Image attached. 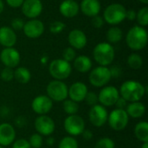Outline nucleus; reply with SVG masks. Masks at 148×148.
<instances>
[{
    "label": "nucleus",
    "instance_id": "1",
    "mask_svg": "<svg viewBox=\"0 0 148 148\" xmlns=\"http://www.w3.org/2000/svg\"><path fill=\"white\" fill-rule=\"evenodd\" d=\"M147 88L140 82L134 80L126 81L121 86L119 90L120 96L125 99L127 102L140 101L147 93Z\"/></svg>",
    "mask_w": 148,
    "mask_h": 148
},
{
    "label": "nucleus",
    "instance_id": "2",
    "mask_svg": "<svg viewBox=\"0 0 148 148\" xmlns=\"http://www.w3.org/2000/svg\"><path fill=\"white\" fill-rule=\"evenodd\" d=\"M126 42L127 46L133 50H141L147 43V32L139 25L132 27L127 34Z\"/></svg>",
    "mask_w": 148,
    "mask_h": 148
},
{
    "label": "nucleus",
    "instance_id": "3",
    "mask_svg": "<svg viewBox=\"0 0 148 148\" xmlns=\"http://www.w3.org/2000/svg\"><path fill=\"white\" fill-rule=\"evenodd\" d=\"M93 56L100 66L107 67L114 62V49L108 42H100L94 48Z\"/></svg>",
    "mask_w": 148,
    "mask_h": 148
},
{
    "label": "nucleus",
    "instance_id": "4",
    "mask_svg": "<svg viewBox=\"0 0 148 148\" xmlns=\"http://www.w3.org/2000/svg\"><path fill=\"white\" fill-rule=\"evenodd\" d=\"M49 72L55 80L63 81L71 75L72 67L70 62L63 59H55L49 63Z\"/></svg>",
    "mask_w": 148,
    "mask_h": 148
},
{
    "label": "nucleus",
    "instance_id": "5",
    "mask_svg": "<svg viewBox=\"0 0 148 148\" xmlns=\"http://www.w3.org/2000/svg\"><path fill=\"white\" fill-rule=\"evenodd\" d=\"M126 8L121 3L109 4L104 10L103 19L111 25H116L126 19Z\"/></svg>",
    "mask_w": 148,
    "mask_h": 148
},
{
    "label": "nucleus",
    "instance_id": "6",
    "mask_svg": "<svg viewBox=\"0 0 148 148\" xmlns=\"http://www.w3.org/2000/svg\"><path fill=\"white\" fill-rule=\"evenodd\" d=\"M68 86L62 81L54 80L47 86V96L52 101H63L68 98Z\"/></svg>",
    "mask_w": 148,
    "mask_h": 148
},
{
    "label": "nucleus",
    "instance_id": "7",
    "mask_svg": "<svg viewBox=\"0 0 148 148\" xmlns=\"http://www.w3.org/2000/svg\"><path fill=\"white\" fill-rule=\"evenodd\" d=\"M111 73L108 67L99 66L91 70L88 80L91 85L95 88H102L106 86L111 80Z\"/></svg>",
    "mask_w": 148,
    "mask_h": 148
},
{
    "label": "nucleus",
    "instance_id": "8",
    "mask_svg": "<svg viewBox=\"0 0 148 148\" xmlns=\"http://www.w3.org/2000/svg\"><path fill=\"white\" fill-rule=\"evenodd\" d=\"M108 121L112 129L115 131H122L127 127L129 122V116L125 109L115 108L108 114Z\"/></svg>",
    "mask_w": 148,
    "mask_h": 148
},
{
    "label": "nucleus",
    "instance_id": "9",
    "mask_svg": "<svg viewBox=\"0 0 148 148\" xmlns=\"http://www.w3.org/2000/svg\"><path fill=\"white\" fill-rule=\"evenodd\" d=\"M63 126L65 131L72 137L81 135L85 130V121L77 114L69 115L64 120Z\"/></svg>",
    "mask_w": 148,
    "mask_h": 148
},
{
    "label": "nucleus",
    "instance_id": "10",
    "mask_svg": "<svg viewBox=\"0 0 148 148\" xmlns=\"http://www.w3.org/2000/svg\"><path fill=\"white\" fill-rule=\"evenodd\" d=\"M34 126L37 134H41L42 136H50L56 128L53 119L46 114L39 115L35 120Z\"/></svg>",
    "mask_w": 148,
    "mask_h": 148
},
{
    "label": "nucleus",
    "instance_id": "11",
    "mask_svg": "<svg viewBox=\"0 0 148 148\" xmlns=\"http://www.w3.org/2000/svg\"><path fill=\"white\" fill-rule=\"evenodd\" d=\"M108 113L105 107L96 104L90 108L88 118L93 126L95 127H101L108 121Z\"/></svg>",
    "mask_w": 148,
    "mask_h": 148
},
{
    "label": "nucleus",
    "instance_id": "12",
    "mask_svg": "<svg viewBox=\"0 0 148 148\" xmlns=\"http://www.w3.org/2000/svg\"><path fill=\"white\" fill-rule=\"evenodd\" d=\"M120 97L119 90L114 86L104 87L98 95V101L103 107H112Z\"/></svg>",
    "mask_w": 148,
    "mask_h": 148
},
{
    "label": "nucleus",
    "instance_id": "13",
    "mask_svg": "<svg viewBox=\"0 0 148 148\" xmlns=\"http://www.w3.org/2000/svg\"><path fill=\"white\" fill-rule=\"evenodd\" d=\"M53 108V101L47 95H38L31 102L32 110L38 115L47 114Z\"/></svg>",
    "mask_w": 148,
    "mask_h": 148
},
{
    "label": "nucleus",
    "instance_id": "14",
    "mask_svg": "<svg viewBox=\"0 0 148 148\" xmlns=\"http://www.w3.org/2000/svg\"><path fill=\"white\" fill-rule=\"evenodd\" d=\"M20 59L19 52L13 47L4 48L0 53V61L5 67L10 69L16 68L20 62Z\"/></svg>",
    "mask_w": 148,
    "mask_h": 148
},
{
    "label": "nucleus",
    "instance_id": "15",
    "mask_svg": "<svg viewBox=\"0 0 148 148\" xmlns=\"http://www.w3.org/2000/svg\"><path fill=\"white\" fill-rule=\"evenodd\" d=\"M21 7L23 15L30 19L36 18L42 11L41 0H24Z\"/></svg>",
    "mask_w": 148,
    "mask_h": 148
},
{
    "label": "nucleus",
    "instance_id": "16",
    "mask_svg": "<svg viewBox=\"0 0 148 148\" xmlns=\"http://www.w3.org/2000/svg\"><path fill=\"white\" fill-rule=\"evenodd\" d=\"M23 32L29 38H37L44 32V24L37 19H30L23 25Z\"/></svg>",
    "mask_w": 148,
    "mask_h": 148
},
{
    "label": "nucleus",
    "instance_id": "17",
    "mask_svg": "<svg viewBox=\"0 0 148 148\" xmlns=\"http://www.w3.org/2000/svg\"><path fill=\"white\" fill-rule=\"evenodd\" d=\"M88 92V87L82 82H76L73 83L68 89V96L70 100L79 103L83 101Z\"/></svg>",
    "mask_w": 148,
    "mask_h": 148
},
{
    "label": "nucleus",
    "instance_id": "18",
    "mask_svg": "<svg viewBox=\"0 0 148 148\" xmlns=\"http://www.w3.org/2000/svg\"><path fill=\"white\" fill-rule=\"evenodd\" d=\"M16 139V130L10 123L0 124V146L7 147L12 144Z\"/></svg>",
    "mask_w": 148,
    "mask_h": 148
},
{
    "label": "nucleus",
    "instance_id": "19",
    "mask_svg": "<svg viewBox=\"0 0 148 148\" xmlns=\"http://www.w3.org/2000/svg\"><path fill=\"white\" fill-rule=\"evenodd\" d=\"M69 42L73 49H82L88 42L87 36L85 33L81 29H73L69 32L68 36Z\"/></svg>",
    "mask_w": 148,
    "mask_h": 148
},
{
    "label": "nucleus",
    "instance_id": "20",
    "mask_svg": "<svg viewBox=\"0 0 148 148\" xmlns=\"http://www.w3.org/2000/svg\"><path fill=\"white\" fill-rule=\"evenodd\" d=\"M16 42V35L15 31L8 27L0 28V44L5 48H12Z\"/></svg>",
    "mask_w": 148,
    "mask_h": 148
},
{
    "label": "nucleus",
    "instance_id": "21",
    "mask_svg": "<svg viewBox=\"0 0 148 148\" xmlns=\"http://www.w3.org/2000/svg\"><path fill=\"white\" fill-rule=\"evenodd\" d=\"M80 10V6L75 0H64L59 7L61 14L68 18L75 16Z\"/></svg>",
    "mask_w": 148,
    "mask_h": 148
},
{
    "label": "nucleus",
    "instance_id": "22",
    "mask_svg": "<svg viewBox=\"0 0 148 148\" xmlns=\"http://www.w3.org/2000/svg\"><path fill=\"white\" fill-rule=\"evenodd\" d=\"M80 9L84 15L93 17L99 15L101 10V3L99 0H82Z\"/></svg>",
    "mask_w": 148,
    "mask_h": 148
},
{
    "label": "nucleus",
    "instance_id": "23",
    "mask_svg": "<svg viewBox=\"0 0 148 148\" xmlns=\"http://www.w3.org/2000/svg\"><path fill=\"white\" fill-rule=\"evenodd\" d=\"M126 112L128 116L138 119L142 117L145 113H146V107L144 103L140 101H134V102H130L127 108H126Z\"/></svg>",
    "mask_w": 148,
    "mask_h": 148
},
{
    "label": "nucleus",
    "instance_id": "24",
    "mask_svg": "<svg viewBox=\"0 0 148 148\" xmlns=\"http://www.w3.org/2000/svg\"><path fill=\"white\" fill-rule=\"evenodd\" d=\"M74 67L80 73H87L91 70L92 61L88 56H79L74 60Z\"/></svg>",
    "mask_w": 148,
    "mask_h": 148
},
{
    "label": "nucleus",
    "instance_id": "25",
    "mask_svg": "<svg viewBox=\"0 0 148 148\" xmlns=\"http://www.w3.org/2000/svg\"><path fill=\"white\" fill-rule=\"evenodd\" d=\"M14 79L21 84H26L30 81L31 74L27 68L18 67L14 70Z\"/></svg>",
    "mask_w": 148,
    "mask_h": 148
},
{
    "label": "nucleus",
    "instance_id": "26",
    "mask_svg": "<svg viewBox=\"0 0 148 148\" xmlns=\"http://www.w3.org/2000/svg\"><path fill=\"white\" fill-rule=\"evenodd\" d=\"M134 134L141 142H148V123L147 121H140L134 127Z\"/></svg>",
    "mask_w": 148,
    "mask_h": 148
},
{
    "label": "nucleus",
    "instance_id": "27",
    "mask_svg": "<svg viewBox=\"0 0 148 148\" xmlns=\"http://www.w3.org/2000/svg\"><path fill=\"white\" fill-rule=\"evenodd\" d=\"M122 30L118 27H111L107 32V39L110 43H117L122 38Z\"/></svg>",
    "mask_w": 148,
    "mask_h": 148
},
{
    "label": "nucleus",
    "instance_id": "28",
    "mask_svg": "<svg viewBox=\"0 0 148 148\" xmlns=\"http://www.w3.org/2000/svg\"><path fill=\"white\" fill-rule=\"evenodd\" d=\"M62 107L64 112L68 115H73L76 114L77 112L79 111V105L77 102L70 100V99H66L62 101Z\"/></svg>",
    "mask_w": 148,
    "mask_h": 148
},
{
    "label": "nucleus",
    "instance_id": "29",
    "mask_svg": "<svg viewBox=\"0 0 148 148\" xmlns=\"http://www.w3.org/2000/svg\"><path fill=\"white\" fill-rule=\"evenodd\" d=\"M127 65L133 69H139L143 65V59L139 54L133 53L127 57Z\"/></svg>",
    "mask_w": 148,
    "mask_h": 148
},
{
    "label": "nucleus",
    "instance_id": "30",
    "mask_svg": "<svg viewBox=\"0 0 148 148\" xmlns=\"http://www.w3.org/2000/svg\"><path fill=\"white\" fill-rule=\"evenodd\" d=\"M58 148H78V142L74 137L66 136L60 140Z\"/></svg>",
    "mask_w": 148,
    "mask_h": 148
},
{
    "label": "nucleus",
    "instance_id": "31",
    "mask_svg": "<svg viewBox=\"0 0 148 148\" xmlns=\"http://www.w3.org/2000/svg\"><path fill=\"white\" fill-rule=\"evenodd\" d=\"M137 22L141 27H145L148 24V8L143 7L136 13Z\"/></svg>",
    "mask_w": 148,
    "mask_h": 148
},
{
    "label": "nucleus",
    "instance_id": "32",
    "mask_svg": "<svg viewBox=\"0 0 148 148\" xmlns=\"http://www.w3.org/2000/svg\"><path fill=\"white\" fill-rule=\"evenodd\" d=\"M28 141L30 145V147L32 148H41L43 144L42 136L39 134H33Z\"/></svg>",
    "mask_w": 148,
    "mask_h": 148
},
{
    "label": "nucleus",
    "instance_id": "33",
    "mask_svg": "<svg viewBox=\"0 0 148 148\" xmlns=\"http://www.w3.org/2000/svg\"><path fill=\"white\" fill-rule=\"evenodd\" d=\"M114 147L115 145L112 139L108 137H104L100 139L96 142L95 148H114Z\"/></svg>",
    "mask_w": 148,
    "mask_h": 148
},
{
    "label": "nucleus",
    "instance_id": "34",
    "mask_svg": "<svg viewBox=\"0 0 148 148\" xmlns=\"http://www.w3.org/2000/svg\"><path fill=\"white\" fill-rule=\"evenodd\" d=\"M0 79H2L3 82H11L14 79V70L13 69L5 67L0 72Z\"/></svg>",
    "mask_w": 148,
    "mask_h": 148
},
{
    "label": "nucleus",
    "instance_id": "35",
    "mask_svg": "<svg viewBox=\"0 0 148 148\" xmlns=\"http://www.w3.org/2000/svg\"><path fill=\"white\" fill-rule=\"evenodd\" d=\"M66 25L64 23L61 21H54L49 25V30L52 34H59L64 29Z\"/></svg>",
    "mask_w": 148,
    "mask_h": 148
},
{
    "label": "nucleus",
    "instance_id": "36",
    "mask_svg": "<svg viewBox=\"0 0 148 148\" xmlns=\"http://www.w3.org/2000/svg\"><path fill=\"white\" fill-rule=\"evenodd\" d=\"M75 57H76V53L72 47L66 48L62 52V59L69 62L74 61Z\"/></svg>",
    "mask_w": 148,
    "mask_h": 148
},
{
    "label": "nucleus",
    "instance_id": "37",
    "mask_svg": "<svg viewBox=\"0 0 148 148\" xmlns=\"http://www.w3.org/2000/svg\"><path fill=\"white\" fill-rule=\"evenodd\" d=\"M84 101H86L87 104L90 107H93L97 104L98 102V95L95 92H88Z\"/></svg>",
    "mask_w": 148,
    "mask_h": 148
},
{
    "label": "nucleus",
    "instance_id": "38",
    "mask_svg": "<svg viewBox=\"0 0 148 148\" xmlns=\"http://www.w3.org/2000/svg\"><path fill=\"white\" fill-rule=\"evenodd\" d=\"M12 148H30V145L27 140L19 139L13 142Z\"/></svg>",
    "mask_w": 148,
    "mask_h": 148
},
{
    "label": "nucleus",
    "instance_id": "39",
    "mask_svg": "<svg viewBox=\"0 0 148 148\" xmlns=\"http://www.w3.org/2000/svg\"><path fill=\"white\" fill-rule=\"evenodd\" d=\"M23 25H24V23H23V21L22 18L16 17V18H14V19L11 21V27H12V29H16V30L23 29Z\"/></svg>",
    "mask_w": 148,
    "mask_h": 148
},
{
    "label": "nucleus",
    "instance_id": "40",
    "mask_svg": "<svg viewBox=\"0 0 148 148\" xmlns=\"http://www.w3.org/2000/svg\"><path fill=\"white\" fill-rule=\"evenodd\" d=\"M92 25L96 28V29H100L101 28L103 25H104V19L102 16L97 15V16H93V19H92Z\"/></svg>",
    "mask_w": 148,
    "mask_h": 148
},
{
    "label": "nucleus",
    "instance_id": "41",
    "mask_svg": "<svg viewBox=\"0 0 148 148\" xmlns=\"http://www.w3.org/2000/svg\"><path fill=\"white\" fill-rule=\"evenodd\" d=\"M114 105L116 106L117 108H120V109H126V108H127V101L125 99H123L121 96H120L119 99L117 100V101L115 102Z\"/></svg>",
    "mask_w": 148,
    "mask_h": 148
},
{
    "label": "nucleus",
    "instance_id": "42",
    "mask_svg": "<svg viewBox=\"0 0 148 148\" xmlns=\"http://www.w3.org/2000/svg\"><path fill=\"white\" fill-rule=\"evenodd\" d=\"M109 70H110V73H111V76L112 77L117 78V77H119L121 75V69L119 67H117V66L112 67L111 69H109Z\"/></svg>",
    "mask_w": 148,
    "mask_h": 148
},
{
    "label": "nucleus",
    "instance_id": "43",
    "mask_svg": "<svg viewBox=\"0 0 148 148\" xmlns=\"http://www.w3.org/2000/svg\"><path fill=\"white\" fill-rule=\"evenodd\" d=\"M24 0H6L7 3L12 8H18L21 7Z\"/></svg>",
    "mask_w": 148,
    "mask_h": 148
},
{
    "label": "nucleus",
    "instance_id": "44",
    "mask_svg": "<svg viewBox=\"0 0 148 148\" xmlns=\"http://www.w3.org/2000/svg\"><path fill=\"white\" fill-rule=\"evenodd\" d=\"M26 119H25V117H23V116H19V117H17L16 119V121H15V124H16V126L17 127H24L25 125H26Z\"/></svg>",
    "mask_w": 148,
    "mask_h": 148
},
{
    "label": "nucleus",
    "instance_id": "45",
    "mask_svg": "<svg viewBox=\"0 0 148 148\" xmlns=\"http://www.w3.org/2000/svg\"><path fill=\"white\" fill-rule=\"evenodd\" d=\"M136 11L134 10H128L126 12V18H127L130 21H133L136 18Z\"/></svg>",
    "mask_w": 148,
    "mask_h": 148
},
{
    "label": "nucleus",
    "instance_id": "46",
    "mask_svg": "<svg viewBox=\"0 0 148 148\" xmlns=\"http://www.w3.org/2000/svg\"><path fill=\"white\" fill-rule=\"evenodd\" d=\"M82 135L83 139L86 140H90L93 138V133H92V131L89 130V129H85V130L82 132Z\"/></svg>",
    "mask_w": 148,
    "mask_h": 148
},
{
    "label": "nucleus",
    "instance_id": "47",
    "mask_svg": "<svg viewBox=\"0 0 148 148\" xmlns=\"http://www.w3.org/2000/svg\"><path fill=\"white\" fill-rule=\"evenodd\" d=\"M46 143L48 146H53L54 143H55V139L53 137H49L46 140Z\"/></svg>",
    "mask_w": 148,
    "mask_h": 148
},
{
    "label": "nucleus",
    "instance_id": "48",
    "mask_svg": "<svg viewBox=\"0 0 148 148\" xmlns=\"http://www.w3.org/2000/svg\"><path fill=\"white\" fill-rule=\"evenodd\" d=\"M3 9H4V4H3V1H2V0H0V14L3 12Z\"/></svg>",
    "mask_w": 148,
    "mask_h": 148
},
{
    "label": "nucleus",
    "instance_id": "49",
    "mask_svg": "<svg viewBox=\"0 0 148 148\" xmlns=\"http://www.w3.org/2000/svg\"><path fill=\"white\" fill-rule=\"evenodd\" d=\"M141 148H148V142H144Z\"/></svg>",
    "mask_w": 148,
    "mask_h": 148
},
{
    "label": "nucleus",
    "instance_id": "50",
    "mask_svg": "<svg viewBox=\"0 0 148 148\" xmlns=\"http://www.w3.org/2000/svg\"><path fill=\"white\" fill-rule=\"evenodd\" d=\"M141 3H145V4H147L148 3V0H140Z\"/></svg>",
    "mask_w": 148,
    "mask_h": 148
},
{
    "label": "nucleus",
    "instance_id": "51",
    "mask_svg": "<svg viewBox=\"0 0 148 148\" xmlns=\"http://www.w3.org/2000/svg\"><path fill=\"white\" fill-rule=\"evenodd\" d=\"M0 148H3V147H1V146H0Z\"/></svg>",
    "mask_w": 148,
    "mask_h": 148
}]
</instances>
